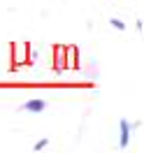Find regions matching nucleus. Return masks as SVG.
I'll list each match as a JSON object with an SVG mask.
<instances>
[{"label": "nucleus", "mask_w": 144, "mask_h": 153, "mask_svg": "<svg viewBox=\"0 0 144 153\" xmlns=\"http://www.w3.org/2000/svg\"><path fill=\"white\" fill-rule=\"evenodd\" d=\"M112 26H114L116 30H123L125 28V23H123V21H119V19H112Z\"/></svg>", "instance_id": "3"}, {"label": "nucleus", "mask_w": 144, "mask_h": 153, "mask_svg": "<svg viewBox=\"0 0 144 153\" xmlns=\"http://www.w3.org/2000/svg\"><path fill=\"white\" fill-rule=\"evenodd\" d=\"M128 132H130V125L125 123V121H121V146L128 144Z\"/></svg>", "instance_id": "2"}, {"label": "nucleus", "mask_w": 144, "mask_h": 153, "mask_svg": "<svg viewBox=\"0 0 144 153\" xmlns=\"http://www.w3.org/2000/svg\"><path fill=\"white\" fill-rule=\"evenodd\" d=\"M44 100H28L26 105L21 107V109H26V111H33V114H37V111H44Z\"/></svg>", "instance_id": "1"}, {"label": "nucleus", "mask_w": 144, "mask_h": 153, "mask_svg": "<svg viewBox=\"0 0 144 153\" xmlns=\"http://www.w3.org/2000/svg\"><path fill=\"white\" fill-rule=\"evenodd\" d=\"M47 144H49V139H40V142L35 144V151H42V149H44Z\"/></svg>", "instance_id": "4"}]
</instances>
